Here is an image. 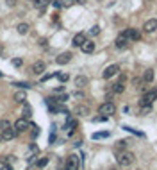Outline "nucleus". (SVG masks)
Segmentation results:
<instances>
[{"instance_id": "1", "label": "nucleus", "mask_w": 157, "mask_h": 170, "mask_svg": "<svg viewBox=\"0 0 157 170\" xmlns=\"http://www.w3.org/2000/svg\"><path fill=\"white\" fill-rule=\"evenodd\" d=\"M78 167H80L78 156H75V154L68 156V159H66V163H64V170H78Z\"/></svg>"}, {"instance_id": "2", "label": "nucleus", "mask_w": 157, "mask_h": 170, "mask_svg": "<svg viewBox=\"0 0 157 170\" xmlns=\"http://www.w3.org/2000/svg\"><path fill=\"white\" fill-rule=\"evenodd\" d=\"M132 161H134V154L132 152H121V154H118V165L129 167Z\"/></svg>"}, {"instance_id": "3", "label": "nucleus", "mask_w": 157, "mask_h": 170, "mask_svg": "<svg viewBox=\"0 0 157 170\" xmlns=\"http://www.w3.org/2000/svg\"><path fill=\"white\" fill-rule=\"evenodd\" d=\"M98 111H100V115H104V116H109V115H113L116 111V106H114L113 102H104V104L98 108Z\"/></svg>"}, {"instance_id": "4", "label": "nucleus", "mask_w": 157, "mask_h": 170, "mask_svg": "<svg viewBox=\"0 0 157 170\" xmlns=\"http://www.w3.org/2000/svg\"><path fill=\"white\" fill-rule=\"evenodd\" d=\"M157 98V90H152V92H146L141 98V106H150L154 100Z\"/></svg>"}, {"instance_id": "5", "label": "nucleus", "mask_w": 157, "mask_h": 170, "mask_svg": "<svg viewBox=\"0 0 157 170\" xmlns=\"http://www.w3.org/2000/svg\"><path fill=\"white\" fill-rule=\"evenodd\" d=\"M30 127V124H29V120L27 118H20V120H16L14 122V129H16V132H25L27 129Z\"/></svg>"}, {"instance_id": "6", "label": "nucleus", "mask_w": 157, "mask_h": 170, "mask_svg": "<svg viewBox=\"0 0 157 170\" xmlns=\"http://www.w3.org/2000/svg\"><path fill=\"white\" fill-rule=\"evenodd\" d=\"M118 72H120V66H118V65H111V66H107V68L104 70L102 75H104V79H111V77L116 75Z\"/></svg>"}, {"instance_id": "7", "label": "nucleus", "mask_w": 157, "mask_h": 170, "mask_svg": "<svg viewBox=\"0 0 157 170\" xmlns=\"http://www.w3.org/2000/svg\"><path fill=\"white\" fill-rule=\"evenodd\" d=\"M123 36L129 39V41H137V39L141 38V34H139L137 29H127V31L123 32Z\"/></svg>"}, {"instance_id": "8", "label": "nucleus", "mask_w": 157, "mask_h": 170, "mask_svg": "<svg viewBox=\"0 0 157 170\" xmlns=\"http://www.w3.org/2000/svg\"><path fill=\"white\" fill-rule=\"evenodd\" d=\"M45 68H46V65H45V61H36V63L32 65V68H30V72H32V74H36V75H41V74L45 72Z\"/></svg>"}, {"instance_id": "9", "label": "nucleus", "mask_w": 157, "mask_h": 170, "mask_svg": "<svg viewBox=\"0 0 157 170\" xmlns=\"http://www.w3.org/2000/svg\"><path fill=\"white\" fill-rule=\"evenodd\" d=\"M72 52H62V54H59L57 57H56V63L57 65H66V63H70L72 61Z\"/></svg>"}, {"instance_id": "10", "label": "nucleus", "mask_w": 157, "mask_h": 170, "mask_svg": "<svg viewBox=\"0 0 157 170\" xmlns=\"http://www.w3.org/2000/svg\"><path fill=\"white\" fill-rule=\"evenodd\" d=\"M16 136H18V132L14 129V125L9 127V129H5V131H2V138H4V140H14Z\"/></svg>"}, {"instance_id": "11", "label": "nucleus", "mask_w": 157, "mask_h": 170, "mask_svg": "<svg viewBox=\"0 0 157 170\" xmlns=\"http://www.w3.org/2000/svg\"><path fill=\"white\" fill-rule=\"evenodd\" d=\"M84 41H86V34L84 32H78V34L73 36V47H82Z\"/></svg>"}, {"instance_id": "12", "label": "nucleus", "mask_w": 157, "mask_h": 170, "mask_svg": "<svg viewBox=\"0 0 157 170\" xmlns=\"http://www.w3.org/2000/svg\"><path fill=\"white\" fill-rule=\"evenodd\" d=\"M129 43H130V41L125 38V36H123V32H121V34L118 36V39H116V43H114V45H116V48H125Z\"/></svg>"}, {"instance_id": "13", "label": "nucleus", "mask_w": 157, "mask_h": 170, "mask_svg": "<svg viewBox=\"0 0 157 170\" xmlns=\"http://www.w3.org/2000/svg\"><path fill=\"white\" fill-rule=\"evenodd\" d=\"M34 4H36V7L39 9V13H43V11L52 4V0H34Z\"/></svg>"}, {"instance_id": "14", "label": "nucleus", "mask_w": 157, "mask_h": 170, "mask_svg": "<svg viewBox=\"0 0 157 170\" xmlns=\"http://www.w3.org/2000/svg\"><path fill=\"white\" fill-rule=\"evenodd\" d=\"M80 48H82V52H84V54H91V52L95 50V43H93V41H88V39H86V41H84V45H82Z\"/></svg>"}, {"instance_id": "15", "label": "nucleus", "mask_w": 157, "mask_h": 170, "mask_svg": "<svg viewBox=\"0 0 157 170\" xmlns=\"http://www.w3.org/2000/svg\"><path fill=\"white\" fill-rule=\"evenodd\" d=\"M157 29V20L155 18H152V20H148V22H145V31L146 32H154Z\"/></svg>"}, {"instance_id": "16", "label": "nucleus", "mask_w": 157, "mask_h": 170, "mask_svg": "<svg viewBox=\"0 0 157 170\" xmlns=\"http://www.w3.org/2000/svg\"><path fill=\"white\" fill-rule=\"evenodd\" d=\"M13 98H14V102H18V104H23V102L27 100V93H25V92H16V93L13 95Z\"/></svg>"}, {"instance_id": "17", "label": "nucleus", "mask_w": 157, "mask_h": 170, "mask_svg": "<svg viewBox=\"0 0 157 170\" xmlns=\"http://www.w3.org/2000/svg\"><path fill=\"white\" fill-rule=\"evenodd\" d=\"M75 86H77V88H84V86H88V77L77 75V77H75Z\"/></svg>"}, {"instance_id": "18", "label": "nucleus", "mask_w": 157, "mask_h": 170, "mask_svg": "<svg viewBox=\"0 0 157 170\" xmlns=\"http://www.w3.org/2000/svg\"><path fill=\"white\" fill-rule=\"evenodd\" d=\"M29 29H30V27H29V23H18V25H16L18 34H27V32H29Z\"/></svg>"}, {"instance_id": "19", "label": "nucleus", "mask_w": 157, "mask_h": 170, "mask_svg": "<svg viewBox=\"0 0 157 170\" xmlns=\"http://www.w3.org/2000/svg\"><path fill=\"white\" fill-rule=\"evenodd\" d=\"M73 111H75V115H78V116H86V115L89 113L86 106H77V108H75Z\"/></svg>"}, {"instance_id": "20", "label": "nucleus", "mask_w": 157, "mask_h": 170, "mask_svg": "<svg viewBox=\"0 0 157 170\" xmlns=\"http://www.w3.org/2000/svg\"><path fill=\"white\" fill-rule=\"evenodd\" d=\"M143 81H145V82H152V81H154V70H146V72L143 74Z\"/></svg>"}, {"instance_id": "21", "label": "nucleus", "mask_w": 157, "mask_h": 170, "mask_svg": "<svg viewBox=\"0 0 157 170\" xmlns=\"http://www.w3.org/2000/svg\"><path fill=\"white\" fill-rule=\"evenodd\" d=\"M123 90H125V84H123L121 81L116 82V84H113V92H114V93H121Z\"/></svg>"}, {"instance_id": "22", "label": "nucleus", "mask_w": 157, "mask_h": 170, "mask_svg": "<svg viewBox=\"0 0 157 170\" xmlns=\"http://www.w3.org/2000/svg\"><path fill=\"white\" fill-rule=\"evenodd\" d=\"M30 115H32V109H30V106L29 104H25V108H23V118H30Z\"/></svg>"}, {"instance_id": "23", "label": "nucleus", "mask_w": 157, "mask_h": 170, "mask_svg": "<svg viewBox=\"0 0 157 170\" xmlns=\"http://www.w3.org/2000/svg\"><path fill=\"white\" fill-rule=\"evenodd\" d=\"M9 127H13L9 120H2V122H0V131H5V129H9Z\"/></svg>"}, {"instance_id": "24", "label": "nucleus", "mask_w": 157, "mask_h": 170, "mask_svg": "<svg viewBox=\"0 0 157 170\" xmlns=\"http://www.w3.org/2000/svg\"><path fill=\"white\" fill-rule=\"evenodd\" d=\"M89 34H91V36H98V34H100V27H98V25H93V27L89 29Z\"/></svg>"}, {"instance_id": "25", "label": "nucleus", "mask_w": 157, "mask_h": 170, "mask_svg": "<svg viewBox=\"0 0 157 170\" xmlns=\"http://www.w3.org/2000/svg\"><path fill=\"white\" fill-rule=\"evenodd\" d=\"M46 165H48V158H41V159H38L39 168H43V167H46Z\"/></svg>"}, {"instance_id": "26", "label": "nucleus", "mask_w": 157, "mask_h": 170, "mask_svg": "<svg viewBox=\"0 0 157 170\" xmlns=\"http://www.w3.org/2000/svg\"><path fill=\"white\" fill-rule=\"evenodd\" d=\"M30 129H32V131H30V136L36 138V136L39 134V127H38V125H30Z\"/></svg>"}, {"instance_id": "27", "label": "nucleus", "mask_w": 157, "mask_h": 170, "mask_svg": "<svg viewBox=\"0 0 157 170\" xmlns=\"http://www.w3.org/2000/svg\"><path fill=\"white\" fill-rule=\"evenodd\" d=\"M109 136V132H95L93 134V140H98V138H107Z\"/></svg>"}, {"instance_id": "28", "label": "nucleus", "mask_w": 157, "mask_h": 170, "mask_svg": "<svg viewBox=\"0 0 157 170\" xmlns=\"http://www.w3.org/2000/svg\"><path fill=\"white\" fill-rule=\"evenodd\" d=\"M23 65V59H20V57H14L13 59V66H16V68H20Z\"/></svg>"}, {"instance_id": "29", "label": "nucleus", "mask_w": 157, "mask_h": 170, "mask_svg": "<svg viewBox=\"0 0 157 170\" xmlns=\"http://www.w3.org/2000/svg\"><path fill=\"white\" fill-rule=\"evenodd\" d=\"M57 77H59V81H61V82H66V81L70 79V77H68V74H57Z\"/></svg>"}, {"instance_id": "30", "label": "nucleus", "mask_w": 157, "mask_h": 170, "mask_svg": "<svg viewBox=\"0 0 157 170\" xmlns=\"http://www.w3.org/2000/svg\"><path fill=\"white\" fill-rule=\"evenodd\" d=\"M116 147H118V151H120V149H125V147H127V142H125V140H120L116 143Z\"/></svg>"}, {"instance_id": "31", "label": "nucleus", "mask_w": 157, "mask_h": 170, "mask_svg": "<svg viewBox=\"0 0 157 170\" xmlns=\"http://www.w3.org/2000/svg\"><path fill=\"white\" fill-rule=\"evenodd\" d=\"M105 120H107V116H104V115H102V116H97V118H93V122H105Z\"/></svg>"}, {"instance_id": "32", "label": "nucleus", "mask_w": 157, "mask_h": 170, "mask_svg": "<svg viewBox=\"0 0 157 170\" xmlns=\"http://www.w3.org/2000/svg\"><path fill=\"white\" fill-rule=\"evenodd\" d=\"M145 113H150V106H143L141 108V115H145Z\"/></svg>"}, {"instance_id": "33", "label": "nucleus", "mask_w": 157, "mask_h": 170, "mask_svg": "<svg viewBox=\"0 0 157 170\" xmlns=\"http://www.w3.org/2000/svg\"><path fill=\"white\" fill-rule=\"evenodd\" d=\"M61 4H62V5H66V7H68V5H72V4H73V0H62V2H61Z\"/></svg>"}, {"instance_id": "34", "label": "nucleus", "mask_w": 157, "mask_h": 170, "mask_svg": "<svg viewBox=\"0 0 157 170\" xmlns=\"http://www.w3.org/2000/svg\"><path fill=\"white\" fill-rule=\"evenodd\" d=\"M16 86H21V88H29V84H27V82H16Z\"/></svg>"}, {"instance_id": "35", "label": "nucleus", "mask_w": 157, "mask_h": 170, "mask_svg": "<svg viewBox=\"0 0 157 170\" xmlns=\"http://www.w3.org/2000/svg\"><path fill=\"white\" fill-rule=\"evenodd\" d=\"M39 45L41 47H46V39H39Z\"/></svg>"}, {"instance_id": "36", "label": "nucleus", "mask_w": 157, "mask_h": 170, "mask_svg": "<svg viewBox=\"0 0 157 170\" xmlns=\"http://www.w3.org/2000/svg\"><path fill=\"white\" fill-rule=\"evenodd\" d=\"M2 170H13V167H11V165H4V167H2Z\"/></svg>"}, {"instance_id": "37", "label": "nucleus", "mask_w": 157, "mask_h": 170, "mask_svg": "<svg viewBox=\"0 0 157 170\" xmlns=\"http://www.w3.org/2000/svg\"><path fill=\"white\" fill-rule=\"evenodd\" d=\"M7 4H9V5H14V0H7Z\"/></svg>"}, {"instance_id": "38", "label": "nucleus", "mask_w": 157, "mask_h": 170, "mask_svg": "<svg viewBox=\"0 0 157 170\" xmlns=\"http://www.w3.org/2000/svg\"><path fill=\"white\" fill-rule=\"evenodd\" d=\"M0 140H2V131H0Z\"/></svg>"}, {"instance_id": "39", "label": "nucleus", "mask_w": 157, "mask_h": 170, "mask_svg": "<svg viewBox=\"0 0 157 170\" xmlns=\"http://www.w3.org/2000/svg\"><path fill=\"white\" fill-rule=\"evenodd\" d=\"M0 77H4V74H2V72H0Z\"/></svg>"}, {"instance_id": "40", "label": "nucleus", "mask_w": 157, "mask_h": 170, "mask_svg": "<svg viewBox=\"0 0 157 170\" xmlns=\"http://www.w3.org/2000/svg\"><path fill=\"white\" fill-rule=\"evenodd\" d=\"M30 2H34V0H30Z\"/></svg>"}, {"instance_id": "41", "label": "nucleus", "mask_w": 157, "mask_h": 170, "mask_svg": "<svg viewBox=\"0 0 157 170\" xmlns=\"http://www.w3.org/2000/svg\"><path fill=\"white\" fill-rule=\"evenodd\" d=\"M111 170H114V168H111Z\"/></svg>"}]
</instances>
